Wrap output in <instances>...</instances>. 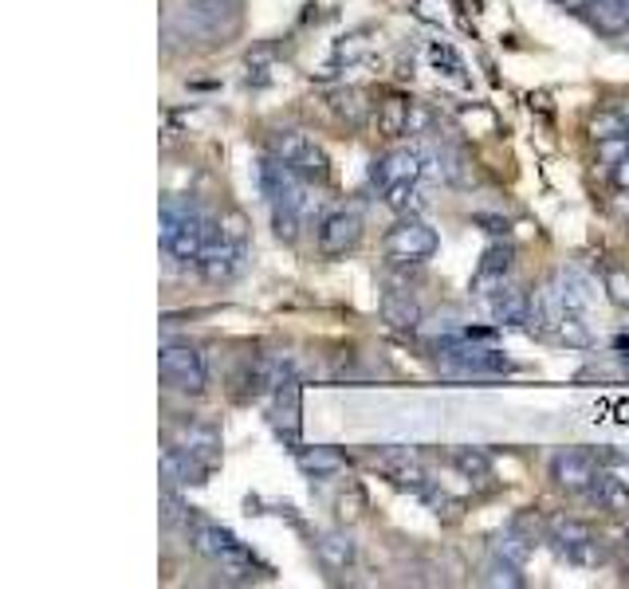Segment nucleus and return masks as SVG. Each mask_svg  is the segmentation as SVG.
Instances as JSON below:
<instances>
[{"label":"nucleus","mask_w":629,"mask_h":589,"mask_svg":"<svg viewBox=\"0 0 629 589\" xmlns=\"http://www.w3.org/2000/svg\"><path fill=\"white\" fill-rule=\"evenodd\" d=\"M185 531H189V543H193V550L205 554L209 563H213L221 574H228L233 581H248L252 574L260 570L256 554H252L248 546H244L241 538L233 535V531L216 527V523H209V518H198V515H189Z\"/></svg>","instance_id":"nucleus-1"},{"label":"nucleus","mask_w":629,"mask_h":589,"mask_svg":"<svg viewBox=\"0 0 629 589\" xmlns=\"http://www.w3.org/2000/svg\"><path fill=\"white\" fill-rule=\"evenodd\" d=\"M213 236V221L185 196H166L162 205V248L181 264H198L201 248Z\"/></svg>","instance_id":"nucleus-2"},{"label":"nucleus","mask_w":629,"mask_h":589,"mask_svg":"<svg viewBox=\"0 0 629 589\" xmlns=\"http://www.w3.org/2000/svg\"><path fill=\"white\" fill-rule=\"evenodd\" d=\"M437 248H440L437 228L429 221H422V216H402L386 233V240H382V251H386V259L394 268H417V264L437 256Z\"/></svg>","instance_id":"nucleus-3"},{"label":"nucleus","mask_w":629,"mask_h":589,"mask_svg":"<svg viewBox=\"0 0 629 589\" xmlns=\"http://www.w3.org/2000/svg\"><path fill=\"white\" fill-rule=\"evenodd\" d=\"M158 377L166 382V389L201 393L209 382L205 357L189 346V342H166V346L158 350Z\"/></svg>","instance_id":"nucleus-4"},{"label":"nucleus","mask_w":629,"mask_h":589,"mask_svg":"<svg viewBox=\"0 0 629 589\" xmlns=\"http://www.w3.org/2000/svg\"><path fill=\"white\" fill-rule=\"evenodd\" d=\"M547 531H551V543L558 546V554H563L566 563H575V566H598L606 558V546H603V538L594 535L586 523H578V518H566V515H558V518H551L547 523Z\"/></svg>","instance_id":"nucleus-5"},{"label":"nucleus","mask_w":629,"mask_h":589,"mask_svg":"<svg viewBox=\"0 0 629 589\" xmlns=\"http://www.w3.org/2000/svg\"><path fill=\"white\" fill-rule=\"evenodd\" d=\"M362 244V213L359 208H334L319 221V233H314V248L323 259H342L351 256Z\"/></svg>","instance_id":"nucleus-6"},{"label":"nucleus","mask_w":629,"mask_h":589,"mask_svg":"<svg viewBox=\"0 0 629 589\" xmlns=\"http://www.w3.org/2000/svg\"><path fill=\"white\" fill-rule=\"evenodd\" d=\"M244 259H248V248L225 240V236H221V228L213 224V236H209L205 248H201V256H198V271H201V279H205V283L225 287L244 271Z\"/></svg>","instance_id":"nucleus-7"},{"label":"nucleus","mask_w":629,"mask_h":589,"mask_svg":"<svg viewBox=\"0 0 629 589\" xmlns=\"http://www.w3.org/2000/svg\"><path fill=\"white\" fill-rule=\"evenodd\" d=\"M598 475H603V460H594L590 452L563 448V452L551 456V480L563 491H571V495H590Z\"/></svg>","instance_id":"nucleus-8"},{"label":"nucleus","mask_w":629,"mask_h":589,"mask_svg":"<svg viewBox=\"0 0 629 589\" xmlns=\"http://www.w3.org/2000/svg\"><path fill=\"white\" fill-rule=\"evenodd\" d=\"M185 24L201 36H233L241 9L236 0H185Z\"/></svg>","instance_id":"nucleus-9"},{"label":"nucleus","mask_w":629,"mask_h":589,"mask_svg":"<svg viewBox=\"0 0 629 589\" xmlns=\"http://www.w3.org/2000/svg\"><path fill=\"white\" fill-rule=\"evenodd\" d=\"M422 173H425V153L409 150V146H397V150L382 153V158L370 165V181H374L377 189L402 185V181H422Z\"/></svg>","instance_id":"nucleus-10"},{"label":"nucleus","mask_w":629,"mask_h":589,"mask_svg":"<svg viewBox=\"0 0 629 589\" xmlns=\"http://www.w3.org/2000/svg\"><path fill=\"white\" fill-rule=\"evenodd\" d=\"M374 468L386 475L390 483H397V488L422 491L425 483H429V480H425V472H422V464H417V460L405 452V448H386V452H377L374 456Z\"/></svg>","instance_id":"nucleus-11"},{"label":"nucleus","mask_w":629,"mask_h":589,"mask_svg":"<svg viewBox=\"0 0 629 589\" xmlns=\"http://www.w3.org/2000/svg\"><path fill=\"white\" fill-rule=\"evenodd\" d=\"M492 319L500 322V326H523V322L531 319V294L523 291V287H515V283H495V291H492Z\"/></svg>","instance_id":"nucleus-12"},{"label":"nucleus","mask_w":629,"mask_h":589,"mask_svg":"<svg viewBox=\"0 0 629 589\" xmlns=\"http://www.w3.org/2000/svg\"><path fill=\"white\" fill-rule=\"evenodd\" d=\"M173 445H178L181 452L201 468H213L216 460H221V440H216V432L205 429V425H181L178 437H173Z\"/></svg>","instance_id":"nucleus-13"},{"label":"nucleus","mask_w":629,"mask_h":589,"mask_svg":"<svg viewBox=\"0 0 629 589\" xmlns=\"http://www.w3.org/2000/svg\"><path fill=\"white\" fill-rule=\"evenodd\" d=\"M271 420L276 429L288 437V445H299V385L296 377H288L284 385H276V401H271Z\"/></svg>","instance_id":"nucleus-14"},{"label":"nucleus","mask_w":629,"mask_h":589,"mask_svg":"<svg viewBox=\"0 0 629 589\" xmlns=\"http://www.w3.org/2000/svg\"><path fill=\"white\" fill-rule=\"evenodd\" d=\"M414 107L417 103H409L405 95H390L377 103V135L382 138H402L409 135V126H414Z\"/></svg>","instance_id":"nucleus-15"},{"label":"nucleus","mask_w":629,"mask_h":589,"mask_svg":"<svg viewBox=\"0 0 629 589\" xmlns=\"http://www.w3.org/2000/svg\"><path fill=\"white\" fill-rule=\"evenodd\" d=\"M586 20H590L594 32L618 40L629 32V0H590L586 9Z\"/></svg>","instance_id":"nucleus-16"},{"label":"nucleus","mask_w":629,"mask_h":589,"mask_svg":"<svg viewBox=\"0 0 629 589\" xmlns=\"http://www.w3.org/2000/svg\"><path fill=\"white\" fill-rule=\"evenodd\" d=\"M314 554H319V563L331 574H342L354 566V543L342 531H323V535L314 538Z\"/></svg>","instance_id":"nucleus-17"},{"label":"nucleus","mask_w":629,"mask_h":589,"mask_svg":"<svg viewBox=\"0 0 629 589\" xmlns=\"http://www.w3.org/2000/svg\"><path fill=\"white\" fill-rule=\"evenodd\" d=\"M327 107H331L334 118H339V122H347V126H362L370 118V103H366V95H362L359 87L331 90V95H327Z\"/></svg>","instance_id":"nucleus-18"},{"label":"nucleus","mask_w":629,"mask_h":589,"mask_svg":"<svg viewBox=\"0 0 629 589\" xmlns=\"http://www.w3.org/2000/svg\"><path fill=\"white\" fill-rule=\"evenodd\" d=\"M296 460L303 468V475H311V480H331V475H339L347 468V460L334 448H303Z\"/></svg>","instance_id":"nucleus-19"},{"label":"nucleus","mask_w":629,"mask_h":589,"mask_svg":"<svg viewBox=\"0 0 629 589\" xmlns=\"http://www.w3.org/2000/svg\"><path fill=\"white\" fill-rule=\"evenodd\" d=\"M382 319L390 326H417L422 322V307L409 291H386L382 294Z\"/></svg>","instance_id":"nucleus-20"},{"label":"nucleus","mask_w":629,"mask_h":589,"mask_svg":"<svg viewBox=\"0 0 629 589\" xmlns=\"http://www.w3.org/2000/svg\"><path fill=\"white\" fill-rule=\"evenodd\" d=\"M382 205L397 216H417L422 213V185L417 181H402V185L382 189Z\"/></svg>","instance_id":"nucleus-21"},{"label":"nucleus","mask_w":629,"mask_h":589,"mask_svg":"<svg viewBox=\"0 0 629 589\" xmlns=\"http://www.w3.org/2000/svg\"><path fill=\"white\" fill-rule=\"evenodd\" d=\"M590 138L598 146H606V142H629V130H626V118H621V110L618 107L598 110V115L590 118Z\"/></svg>","instance_id":"nucleus-22"},{"label":"nucleus","mask_w":629,"mask_h":589,"mask_svg":"<svg viewBox=\"0 0 629 589\" xmlns=\"http://www.w3.org/2000/svg\"><path fill=\"white\" fill-rule=\"evenodd\" d=\"M558 291H563V303L566 311H586L590 307V279L583 276V271H563L558 276Z\"/></svg>","instance_id":"nucleus-23"},{"label":"nucleus","mask_w":629,"mask_h":589,"mask_svg":"<svg viewBox=\"0 0 629 589\" xmlns=\"http://www.w3.org/2000/svg\"><path fill=\"white\" fill-rule=\"evenodd\" d=\"M508 268H512V248H508V244H492V248L484 251V264H480L477 287H484V283H503Z\"/></svg>","instance_id":"nucleus-24"},{"label":"nucleus","mask_w":629,"mask_h":589,"mask_svg":"<svg viewBox=\"0 0 629 589\" xmlns=\"http://www.w3.org/2000/svg\"><path fill=\"white\" fill-rule=\"evenodd\" d=\"M555 339H563L566 346H590L594 334H590V326H586V311H566L563 322H558Z\"/></svg>","instance_id":"nucleus-25"},{"label":"nucleus","mask_w":629,"mask_h":589,"mask_svg":"<svg viewBox=\"0 0 629 589\" xmlns=\"http://www.w3.org/2000/svg\"><path fill=\"white\" fill-rule=\"evenodd\" d=\"M216 228H221V236L233 244H241V248H252V228H248V216L241 213V208H228V213H221V221H216Z\"/></svg>","instance_id":"nucleus-26"},{"label":"nucleus","mask_w":629,"mask_h":589,"mask_svg":"<svg viewBox=\"0 0 629 589\" xmlns=\"http://www.w3.org/2000/svg\"><path fill=\"white\" fill-rule=\"evenodd\" d=\"M452 464H457L468 480H492V464H488V456L477 452V448H457V452H452Z\"/></svg>","instance_id":"nucleus-27"},{"label":"nucleus","mask_w":629,"mask_h":589,"mask_svg":"<svg viewBox=\"0 0 629 589\" xmlns=\"http://www.w3.org/2000/svg\"><path fill=\"white\" fill-rule=\"evenodd\" d=\"M531 543H535V538H523L520 531H503L500 538H495V554H500V558H508V563H515V566H523L527 563V554H531Z\"/></svg>","instance_id":"nucleus-28"},{"label":"nucleus","mask_w":629,"mask_h":589,"mask_svg":"<svg viewBox=\"0 0 629 589\" xmlns=\"http://www.w3.org/2000/svg\"><path fill=\"white\" fill-rule=\"evenodd\" d=\"M484 581H488V586H523L520 566L508 563V558H500V554H495L492 566H488V578Z\"/></svg>","instance_id":"nucleus-29"},{"label":"nucleus","mask_w":629,"mask_h":589,"mask_svg":"<svg viewBox=\"0 0 629 589\" xmlns=\"http://www.w3.org/2000/svg\"><path fill=\"white\" fill-rule=\"evenodd\" d=\"M606 294H610V303H618L621 311H629V271H621V268L606 271Z\"/></svg>","instance_id":"nucleus-30"},{"label":"nucleus","mask_w":629,"mask_h":589,"mask_svg":"<svg viewBox=\"0 0 629 589\" xmlns=\"http://www.w3.org/2000/svg\"><path fill=\"white\" fill-rule=\"evenodd\" d=\"M610 181H614V189H621V193H629V150L621 153V158L610 165Z\"/></svg>","instance_id":"nucleus-31"},{"label":"nucleus","mask_w":629,"mask_h":589,"mask_svg":"<svg viewBox=\"0 0 629 589\" xmlns=\"http://www.w3.org/2000/svg\"><path fill=\"white\" fill-rule=\"evenodd\" d=\"M558 9H566V12H586L590 9V0H555Z\"/></svg>","instance_id":"nucleus-32"}]
</instances>
